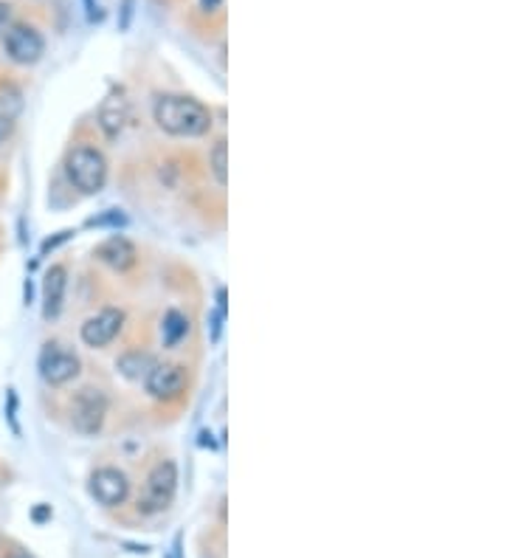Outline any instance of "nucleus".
I'll return each instance as SVG.
<instances>
[{
    "mask_svg": "<svg viewBox=\"0 0 507 558\" xmlns=\"http://www.w3.org/2000/svg\"><path fill=\"white\" fill-rule=\"evenodd\" d=\"M152 118L166 135H175V139H200L214 125L212 110L203 101L181 93L158 96L156 108H152Z\"/></svg>",
    "mask_w": 507,
    "mask_h": 558,
    "instance_id": "f257e3e1",
    "label": "nucleus"
},
{
    "mask_svg": "<svg viewBox=\"0 0 507 558\" xmlns=\"http://www.w3.org/2000/svg\"><path fill=\"white\" fill-rule=\"evenodd\" d=\"M65 175L71 181L74 190L82 195H96L105 190L108 183V158L105 152L91 147V144H79L68 152L65 158Z\"/></svg>",
    "mask_w": 507,
    "mask_h": 558,
    "instance_id": "f03ea898",
    "label": "nucleus"
},
{
    "mask_svg": "<svg viewBox=\"0 0 507 558\" xmlns=\"http://www.w3.org/2000/svg\"><path fill=\"white\" fill-rule=\"evenodd\" d=\"M175 490H178V468L173 460H161L152 465V471L147 473V482H144V494L139 497V511L152 516V514H161L166 511L169 505L175 499Z\"/></svg>",
    "mask_w": 507,
    "mask_h": 558,
    "instance_id": "7ed1b4c3",
    "label": "nucleus"
},
{
    "mask_svg": "<svg viewBox=\"0 0 507 558\" xmlns=\"http://www.w3.org/2000/svg\"><path fill=\"white\" fill-rule=\"evenodd\" d=\"M37 369L48 386H65L79 376L82 361L74 350H68L57 342H45L37 359Z\"/></svg>",
    "mask_w": 507,
    "mask_h": 558,
    "instance_id": "20e7f679",
    "label": "nucleus"
},
{
    "mask_svg": "<svg viewBox=\"0 0 507 558\" xmlns=\"http://www.w3.org/2000/svg\"><path fill=\"white\" fill-rule=\"evenodd\" d=\"M186 384H189V372H186L183 364H173V361H161L152 364L144 376V389L149 398L156 400H178L186 392Z\"/></svg>",
    "mask_w": 507,
    "mask_h": 558,
    "instance_id": "39448f33",
    "label": "nucleus"
},
{
    "mask_svg": "<svg viewBox=\"0 0 507 558\" xmlns=\"http://www.w3.org/2000/svg\"><path fill=\"white\" fill-rule=\"evenodd\" d=\"M108 415V395L96 386H84L71 400V423L79 434H96Z\"/></svg>",
    "mask_w": 507,
    "mask_h": 558,
    "instance_id": "423d86ee",
    "label": "nucleus"
},
{
    "mask_svg": "<svg viewBox=\"0 0 507 558\" xmlns=\"http://www.w3.org/2000/svg\"><path fill=\"white\" fill-rule=\"evenodd\" d=\"M4 48H6V57L17 65H34L40 62L43 54H45V40L43 34L28 26V23H14L6 28V37H4Z\"/></svg>",
    "mask_w": 507,
    "mask_h": 558,
    "instance_id": "0eeeda50",
    "label": "nucleus"
},
{
    "mask_svg": "<svg viewBox=\"0 0 507 558\" xmlns=\"http://www.w3.org/2000/svg\"><path fill=\"white\" fill-rule=\"evenodd\" d=\"M122 328H125V311H118V308H101L99 313L84 319L79 336H82L84 344L96 350V347H108L113 338L122 333Z\"/></svg>",
    "mask_w": 507,
    "mask_h": 558,
    "instance_id": "6e6552de",
    "label": "nucleus"
},
{
    "mask_svg": "<svg viewBox=\"0 0 507 558\" xmlns=\"http://www.w3.org/2000/svg\"><path fill=\"white\" fill-rule=\"evenodd\" d=\"M91 497L105 505V507H116L122 505L130 497V480L127 473H122L118 468H99L91 477Z\"/></svg>",
    "mask_w": 507,
    "mask_h": 558,
    "instance_id": "1a4fd4ad",
    "label": "nucleus"
},
{
    "mask_svg": "<svg viewBox=\"0 0 507 558\" xmlns=\"http://www.w3.org/2000/svg\"><path fill=\"white\" fill-rule=\"evenodd\" d=\"M96 260L105 263L108 268L118 271V274H125V271H130L135 265V260H139V251H135V246L127 240V237H108L105 243L96 246Z\"/></svg>",
    "mask_w": 507,
    "mask_h": 558,
    "instance_id": "9d476101",
    "label": "nucleus"
},
{
    "mask_svg": "<svg viewBox=\"0 0 507 558\" xmlns=\"http://www.w3.org/2000/svg\"><path fill=\"white\" fill-rule=\"evenodd\" d=\"M68 291V271L62 265H51L43 277V316L57 319Z\"/></svg>",
    "mask_w": 507,
    "mask_h": 558,
    "instance_id": "9b49d317",
    "label": "nucleus"
},
{
    "mask_svg": "<svg viewBox=\"0 0 507 558\" xmlns=\"http://www.w3.org/2000/svg\"><path fill=\"white\" fill-rule=\"evenodd\" d=\"M130 122V105L125 96H108L99 108V127L108 139H116Z\"/></svg>",
    "mask_w": 507,
    "mask_h": 558,
    "instance_id": "f8f14e48",
    "label": "nucleus"
},
{
    "mask_svg": "<svg viewBox=\"0 0 507 558\" xmlns=\"http://www.w3.org/2000/svg\"><path fill=\"white\" fill-rule=\"evenodd\" d=\"M189 336V316L169 308L161 319V342L164 347H178L183 338Z\"/></svg>",
    "mask_w": 507,
    "mask_h": 558,
    "instance_id": "ddd939ff",
    "label": "nucleus"
},
{
    "mask_svg": "<svg viewBox=\"0 0 507 558\" xmlns=\"http://www.w3.org/2000/svg\"><path fill=\"white\" fill-rule=\"evenodd\" d=\"M152 364H156V361H152L147 352H139V350H135V352H125L122 359H118L116 367L122 369V376H125V378H130V381H141Z\"/></svg>",
    "mask_w": 507,
    "mask_h": 558,
    "instance_id": "4468645a",
    "label": "nucleus"
},
{
    "mask_svg": "<svg viewBox=\"0 0 507 558\" xmlns=\"http://www.w3.org/2000/svg\"><path fill=\"white\" fill-rule=\"evenodd\" d=\"M209 173L214 175V181L220 186L229 183V144H226V139H220L212 147V152H209Z\"/></svg>",
    "mask_w": 507,
    "mask_h": 558,
    "instance_id": "2eb2a0df",
    "label": "nucleus"
},
{
    "mask_svg": "<svg viewBox=\"0 0 507 558\" xmlns=\"http://www.w3.org/2000/svg\"><path fill=\"white\" fill-rule=\"evenodd\" d=\"M9 20H12V6L0 0V31H4V28L9 26Z\"/></svg>",
    "mask_w": 507,
    "mask_h": 558,
    "instance_id": "dca6fc26",
    "label": "nucleus"
},
{
    "mask_svg": "<svg viewBox=\"0 0 507 558\" xmlns=\"http://www.w3.org/2000/svg\"><path fill=\"white\" fill-rule=\"evenodd\" d=\"M200 9L203 12H217V9H223V0H197Z\"/></svg>",
    "mask_w": 507,
    "mask_h": 558,
    "instance_id": "f3484780",
    "label": "nucleus"
},
{
    "mask_svg": "<svg viewBox=\"0 0 507 558\" xmlns=\"http://www.w3.org/2000/svg\"><path fill=\"white\" fill-rule=\"evenodd\" d=\"M9 133H12V122H9V118L0 116V142H4Z\"/></svg>",
    "mask_w": 507,
    "mask_h": 558,
    "instance_id": "a211bd4d",
    "label": "nucleus"
},
{
    "mask_svg": "<svg viewBox=\"0 0 507 558\" xmlns=\"http://www.w3.org/2000/svg\"><path fill=\"white\" fill-rule=\"evenodd\" d=\"M166 558H181V538L173 541V547H169V555Z\"/></svg>",
    "mask_w": 507,
    "mask_h": 558,
    "instance_id": "6ab92c4d",
    "label": "nucleus"
},
{
    "mask_svg": "<svg viewBox=\"0 0 507 558\" xmlns=\"http://www.w3.org/2000/svg\"><path fill=\"white\" fill-rule=\"evenodd\" d=\"M96 9H99V6H93V0H88V14H91V20H96V17H99Z\"/></svg>",
    "mask_w": 507,
    "mask_h": 558,
    "instance_id": "aec40b11",
    "label": "nucleus"
}]
</instances>
